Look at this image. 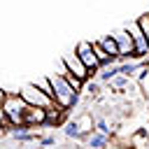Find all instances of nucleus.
<instances>
[{
    "label": "nucleus",
    "instance_id": "nucleus-17",
    "mask_svg": "<svg viewBox=\"0 0 149 149\" xmlns=\"http://www.w3.org/2000/svg\"><path fill=\"white\" fill-rule=\"evenodd\" d=\"M84 86H86V91H88L91 95H95V93L100 91V84H98V81H88V79H86V81H84Z\"/></svg>",
    "mask_w": 149,
    "mask_h": 149
},
{
    "label": "nucleus",
    "instance_id": "nucleus-13",
    "mask_svg": "<svg viewBox=\"0 0 149 149\" xmlns=\"http://www.w3.org/2000/svg\"><path fill=\"white\" fill-rule=\"evenodd\" d=\"M79 128H81V126H79V121H68V123L63 126V133H65L68 137H74V140H77V135L81 133Z\"/></svg>",
    "mask_w": 149,
    "mask_h": 149
},
{
    "label": "nucleus",
    "instance_id": "nucleus-20",
    "mask_svg": "<svg viewBox=\"0 0 149 149\" xmlns=\"http://www.w3.org/2000/svg\"><path fill=\"white\" fill-rule=\"evenodd\" d=\"M0 123H2V126H9V121H7V116H5V109H2V105H0Z\"/></svg>",
    "mask_w": 149,
    "mask_h": 149
},
{
    "label": "nucleus",
    "instance_id": "nucleus-7",
    "mask_svg": "<svg viewBox=\"0 0 149 149\" xmlns=\"http://www.w3.org/2000/svg\"><path fill=\"white\" fill-rule=\"evenodd\" d=\"M44 107H33V105H28L26 107V112H23V123L28 126V128H35V126H44Z\"/></svg>",
    "mask_w": 149,
    "mask_h": 149
},
{
    "label": "nucleus",
    "instance_id": "nucleus-16",
    "mask_svg": "<svg viewBox=\"0 0 149 149\" xmlns=\"http://www.w3.org/2000/svg\"><path fill=\"white\" fill-rule=\"evenodd\" d=\"M95 128H98V133H102V135H109V133H112V128H109V123H107L105 119H98V121H95Z\"/></svg>",
    "mask_w": 149,
    "mask_h": 149
},
{
    "label": "nucleus",
    "instance_id": "nucleus-22",
    "mask_svg": "<svg viewBox=\"0 0 149 149\" xmlns=\"http://www.w3.org/2000/svg\"><path fill=\"white\" fill-rule=\"evenodd\" d=\"M144 68H147V70H149V58H144Z\"/></svg>",
    "mask_w": 149,
    "mask_h": 149
},
{
    "label": "nucleus",
    "instance_id": "nucleus-5",
    "mask_svg": "<svg viewBox=\"0 0 149 149\" xmlns=\"http://www.w3.org/2000/svg\"><path fill=\"white\" fill-rule=\"evenodd\" d=\"M126 30H128V35H130V40H133V51L137 54V61H140V58H149V44H147L144 35H142L140 26H137V23H128Z\"/></svg>",
    "mask_w": 149,
    "mask_h": 149
},
{
    "label": "nucleus",
    "instance_id": "nucleus-14",
    "mask_svg": "<svg viewBox=\"0 0 149 149\" xmlns=\"http://www.w3.org/2000/svg\"><path fill=\"white\" fill-rule=\"evenodd\" d=\"M135 23L140 26V30H142V35H144V40H147V44H149V12H144Z\"/></svg>",
    "mask_w": 149,
    "mask_h": 149
},
{
    "label": "nucleus",
    "instance_id": "nucleus-1",
    "mask_svg": "<svg viewBox=\"0 0 149 149\" xmlns=\"http://www.w3.org/2000/svg\"><path fill=\"white\" fill-rule=\"evenodd\" d=\"M49 86H51V98H54V102L56 105H61L63 109H70V98H72V86L65 81V77L63 74H58V72H51L49 77Z\"/></svg>",
    "mask_w": 149,
    "mask_h": 149
},
{
    "label": "nucleus",
    "instance_id": "nucleus-9",
    "mask_svg": "<svg viewBox=\"0 0 149 149\" xmlns=\"http://www.w3.org/2000/svg\"><path fill=\"white\" fill-rule=\"evenodd\" d=\"M86 142H88V149H105V147H107V135H102V133H91Z\"/></svg>",
    "mask_w": 149,
    "mask_h": 149
},
{
    "label": "nucleus",
    "instance_id": "nucleus-6",
    "mask_svg": "<svg viewBox=\"0 0 149 149\" xmlns=\"http://www.w3.org/2000/svg\"><path fill=\"white\" fill-rule=\"evenodd\" d=\"M63 65H65V70H68V72L77 74V77H79V79H84V81L91 77V74H88V70H86V65L79 61V56H77L74 51H70V54H65V56H63Z\"/></svg>",
    "mask_w": 149,
    "mask_h": 149
},
{
    "label": "nucleus",
    "instance_id": "nucleus-2",
    "mask_svg": "<svg viewBox=\"0 0 149 149\" xmlns=\"http://www.w3.org/2000/svg\"><path fill=\"white\" fill-rule=\"evenodd\" d=\"M26 100L19 95V93H7L5 100H2V109H5V116L9 121V126H21L23 123V112H26Z\"/></svg>",
    "mask_w": 149,
    "mask_h": 149
},
{
    "label": "nucleus",
    "instance_id": "nucleus-21",
    "mask_svg": "<svg viewBox=\"0 0 149 149\" xmlns=\"http://www.w3.org/2000/svg\"><path fill=\"white\" fill-rule=\"evenodd\" d=\"M5 95H7V91H5L2 86H0V105H2V100H5Z\"/></svg>",
    "mask_w": 149,
    "mask_h": 149
},
{
    "label": "nucleus",
    "instance_id": "nucleus-3",
    "mask_svg": "<svg viewBox=\"0 0 149 149\" xmlns=\"http://www.w3.org/2000/svg\"><path fill=\"white\" fill-rule=\"evenodd\" d=\"M19 95L26 100V105H33V107H51L54 105V100L42 91V88H37L35 84H26L21 91H19Z\"/></svg>",
    "mask_w": 149,
    "mask_h": 149
},
{
    "label": "nucleus",
    "instance_id": "nucleus-10",
    "mask_svg": "<svg viewBox=\"0 0 149 149\" xmlns=\"http://www.w3.org/2000/svg\"><path fill=\"white\" fill-rule=\"evenodd\" d=\"M100 42V47L109 54V56H119V47H116V42H114V37L112 35H105L102 40H98Z\"/></svg>",
    "mask_w": 149,
    "mask_h": 149
},
{
    "label": "nucleus",
    "instance_id": "nucleus-18",
    "mask_svg": "<svg viewBox=\"0 0 149 149\" xmlns=\"http://www.w3.org/2000/svg\"><path fill=\"white\" fill-rule=\"evenodd\" d=\"M56 144V137L54 135H44V137H40V147H54Z\"/></svg>",
    "mask_w": 149,
    "mask_h": 149
},
{
    "label": "nucleus",
    "instance_id": "nucleus-19",
    "mask_svg": "<svg viewBox=\"0 0 149 149\" xmlns=\"http://www.w3.org/2000/svg\"><path fill=\"white\" fill-rule=\"evenodd\" d=\"M79 93H81V91H74V93H72V98H70V109H74V107L79 105Z\"/></svg>",
    "mask_w": 149,
    "mask_h": 149
},
{
    "label": "nucleus",
    "instance_id": "nucleus-4",
    "mask_svg": "<svg viewBox=\"0 0 149 149\" xmlns=\"http://www.w3.org/2000/svg\"><path fill=\"white\" fill-rule=\"evenodd\" d=\"M74 54L79 56V61L86 65V70H88V74L93 77L95 72H98V68H100V61L95 58V54H93V47H91V42H79L77 44V49H74Z\"/></svg>",
    "mask_w": 149,
    "mask_h": 149
},
{
    "label": "nucleus",
    "instance_id": "nucleus-23",
    "mask_svg": "<svg viewBox=\"0 0 149 149\" xmlns=\"http://www.w3.org/2000/svg\"><path fill=\"white\" fill-rule=\"evenodd\" d=\"M2 130H5V126H2V123H0V133H2Z\"/></svg>",
    "mask_w": 149,
    "mask_h": 149
},
{
    "label": "nucleus",
    "instance_id": "nucleus-8",
    "mask_svg": "<svg viewBox=\"0 0 149 149\" xmlns=\"http://www.w3.org/2000/svg\"><path fill=\"white\" fill-rule=\"evenodd\" d=\"M68 109H63L61 105H51V107H47V112H44V126H58L61 121H63V114H65Z\"/></svg>",
    "mask_w": 149,
    "mask_h": 149
},
{
    "label": "nucleus",
    "instance_id": "nucleus-12",
    "mask_svg": "<svg viewBox=\"0 0 149 149\" xmlns=\"http://www.w3.org/2000/svg\"><path fill=\"white\" fill-rule=\"evenodd\" d=\"M107 84H109V88H114V91H123V88L130 84V77H126V74H116V77H112Z\"/></svg>",
    "mask_w": 149,
    "mask_h": 149
},
{
    "label": "nucleus",
    "instance_id": "nucleus-15",
    "mask_svg": "<svg viewBox=\"0 0 149 149\" xmlns=\"http://www.w3.org/2000/svg\"><path fill=\"white\" fill-rule=\"evenodd\" d=\"M35 86H37V88H42V91L51 98V86H49V79H47V77H44V79H37V81H35ZM51 100H54V98H51Z\"/></svg>",
    "mask_w": 149,
    "mask_h": 149
},
{
    "label": "nucleus",
    "instance_id": "nucleus-11",
    "mask_svg": "<svg viewBox=\"0 0 149 149\" xmlns=\"http://www.w3.org/2000/svg\"><path fill=\"white\" fill-rule=\"evenodd\" d=\"M91 47H93V54H95V58L100 61V65H112V63H109V54L100 47V42H98V40H93V42H91Z\"/></svg>",
    "mask_w": 149,
    "mask_h": 149
}]
</instances>
